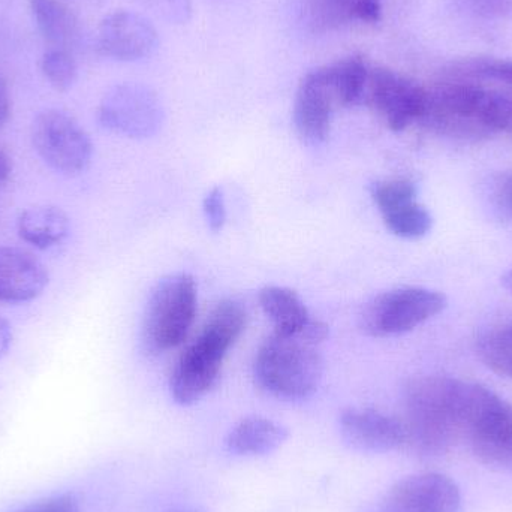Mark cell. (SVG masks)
Masks as SVG:
<instances>
[{
  "label": "cell",
  "mask_w": 512,
  "mask_h": 512,
  "mask_svg": "<svg viewBox=\"0 0 512 512\" xmlns=\"http://www.w3.org/2000/svg\"><path fill=\"white\" fill-rule=\"evenodd\" d=\"M423 125L463 140L512 135V90L442 74L427 87Z\"/></svg>",
  "instance_id": "1"
},
{
  "label": "cell",
  "mask_w": 512,
  "mask_h": 512,
  "mask_svg": "<svg viewBox=\"0 0 512 512\" xmlns=\"http://www.w3.org/2000/svg\"><path fill=\"white\" fill-rule=\"evenodd\" d=\"M370 63L349 56L307 72L298 86L294 123L298 135L309 146H319L330 137L337 108L363 105Z\"/></svg>",
  "instance_id": "2"
},
{
  "label": "cell",
  "mask_w": 512,
  "mask_h": 512,
  "mask_svg": "<svg viewBox=\"0 0 512 512\" xmlns=\"http://www.w3.org/2000/svg\"><path fill=\"white\" fill-rule=\"evenodd\" d=\"M246 325L248 312L239 301L224 300L213 309L171 373V396L179 405H194L215 387L228 351L236 345Z\"/></svg>",
  "instance_id": "3"
},
{
  "label": "cell",
  "mask_w": 512,
  "mask_h": 512,
  "mask_svg": "<svg viewBox=\"0 0 512 512\" xmlns=\"http://www.w3.org/2000/svg\"><path fill=\"white\" fill-rule=\"evenodd\" d=\"M466 382L448 376H420L403 394L408 448L417 453H445L462 438Z\"/></svg>",
  "instance_id": "4"
},
{
  "label": "cell",
  "mask_w": 512,
  "mask_h": 512,
  "mask_svg": "<svg viewBox=\"0 0 512 512\" xmlns=\"http://www.w3.org/2000/svg\"><path fill=\"white\" fill-rule=\"evenodd\" d=\"M328 325L316 319L306 334L273 333L256 352L254 373L262 390L282 400H304L321 384L324 361L319 345Z\"/></svg>",
  "instance_id": "5"
},
{
  "label": "cell",
  "mask_w": 512,
  "mask_h": 512,
  "mask_svg": "<svg viewBox=\"0 0 512 512\" xmlns=\"http://www.w3.org/2000/svg\"><path fill=\"white\" fill-rule=\"evenodd\" d=\"M197 310L198 289L191 274L176 273L162 279L144 312V351L155 357L182 345L194 325Z\"/></svg>",
  "instance_id": "6"
},
{
  "label": "cell",
  "mask_w": 512,
  "mask_h": 512,
  "mask_svg": "<svg viewBox=\"0 0 512 512\" xmlns=\"http://www.w3.org/2000/svg\"><path fill=\"white\" fill-rule=\"evenodd\" d=\"M462 438L490 466L512 469V406L484 385L466 382Z\"/></svg>",
  "instance_id": "7"
},
{
  "label": "cell",
  "mask_w": 512,
  "mask_h": 512,
  "mask_svg": "<svg viewBox=\"0 0 512 512\" xmlns=\"http://www.w3.org/2000/svg\"><path fill=\"white\" fill-rule=\"evenodd\" d=\"M445 306V295L433 289L420 286L391 289L366 304L360 316L361 330L372 337L399 336L439 315Z\"/></svg>",
  "instance_id": "8"
},
{
  "label": "cell",
  "mask_w": 512,
  "mask_h": 512,
  "mask_svg": "<svg viewBox=\"0 0 512 512\" xmlns=\"http://www.w3.org/2000/svg\"><path fill=\"white\" fill-rule=\"evenodd\" d=\"M32 143L57 173L77 176L92 161L93 144L83 126L65 111L45 110L33 119Z\"/></svg>",
  "instance_id": "9"
},
{
  "label": "cell",
  "mask_w": 512,
  "mask_h": 512,
  "mask_svg": "<svg viewBox=\"0 0 512 512\" xmlns=\"http://www.w3.org/2000/svg\"><path fill=\"white\" fill-rule=\"evenodd\" d=\"M363 105L375 111L391 131L402 132L423 120L427 87L393 69L370 65Z\"/></svg>",
  "instance_id": "10"
},
{
  "label": "cell",
  "mask_w": 512,
  "mask_h": 512,
  "mask_svg": "<svg viewBox=\"0 0 512 512\" xmlns=\"http://www.w3.org/2000/svg\"><path fill=\"white\" fill-rule=\"evenodd\" d=\"M162 120L161 101L143 84H117L99 102V125L123 137L137 140L152 137L161 128Z\"/></svg>",
  "instance_id": "11"
},
{
  "label": "cell",
  "mask_w": 512,
  "mask_h": 512,
  "mask_svg": "<svg viewBox=\"0 0 512 512\" xmlns=\"http://www.w3.org/2000/svg\"><path fill=\"white\" fill-rule=\"evenodd\" d=\"M95 44L101 56L129 63L152 56L159 38L153 24L143 15L120 9L102 18Z\"/></svg>",
  "instance_id": "12"
},
{
  "label": "cell",
  "mask_w": 512,
  "mask_h": 512,
  "mask_svg": "<svg viewBox=\"0 0 512 512\" xmlns=\"http://www.w3.org/2000/svg\"><path fill=\"white\" fill-rule=\"evenodd\" d=\"M372 198L381 212L385 227L400 239L417 240L432 230V216L417 201V188L411 180L393 179L375 183Z\"/></svg>",
  "instance_id": "13"
},
{
  "label": "cell",
  "mask_w": 512,
  "mask_h": 512,
  "mask_svg": "<svg viewBox=\"0 0 512 512\" xmlns=\"http://www.w3.org/2000/svg\"><path fill=\"white\" fill-rule=\"evenodd\" d=\"M385 504L388 512H459L462 495L447 475L424 472L394 484Z\"/></svg>",
  "instance_id": "14"
},
{
  "label": "cell",
  "mask_w": 512,
  "mask_h": 512,
  "mask_svg": "<svg viewBox=\"0 0 512 512\" xmlns=\"http://www.w3.org/2000/svg\"><path fill=\"white\" fill-rule=\"evenodd\" d=\"M340 433L349 447L369 453H388L408 447L403 420L376 409H346L340 415Z\"/></svg>",
  "instance_id": "15"
},
{
  "label": "cell",
  "mask_w": 512,
  "mask_h": 512,
  "mask_svg": "<svg viewBox=\"0 0 512 512\" xmlns=\"http://www.w3.org/2000/svg\"><path fill=\"white\" fill-rule=\"evenodd\" d=\"M47 283V268L35 255L20 248H0V301L35 300Z\"/></svg>",
  "instance_id": "16"
},
{
  "label": "cell",
  "mask_w": 512,
  "mask_h": 512,
  "mask_svg": "<svg viewBox=\"0 0 512 512\" xmlns=\"http://www.w3.org/2000/svg\"><path fill=\"white\" fill-rule=\"evenodd\" d=\"M259 304L274 325V333L295 336L306 334L312 318L300 295L285 286H265L259 291Z\"/></svg>",
  "instance_id": "17"
},
{
  "label": "cell",
  "mask_w": 512,
  "mask_h": 512,
  "mask_svg": "<svg viewBox=\"0 0 512 512\" xmlns=\"http://www.w3.org/2000/svg\"><path fill=\"white\" fill-rule=\"evenodd\" d=\"M36 29L50 47L74 48L81 38V23L63 0H27Z\"/></svg>",
  "instance_id": "18"
},
{
  "label": "cell",
  "mask_w": 512,
  "mask_h": 512,
  "mask_svg": "<svg viewBox=\"0 0 512 512\" xmlns=\"http://www.w3.org/2000/svg\"><path fill=\"white\" fill-rule=\"evenodd\" d=\"M288 439L282 424L264 417H248L240 421L228 435L227 450L234 456L256 457L276 451Z\"/></svg>",
  "instance_id": "19"
},
{
  "label": "cell",
  "mask_w": 512,
  "mask_h": 512,
  "mask_svg": "<svg viewBox=\"0 0 512 512\" xmlns=\"http://www.w3.org/2000/svg\"><path fill=\"white\" fill-rule=\"evenodd\" d=\"M18 234L33 248L47 251L62 245L69 236V219L57 207L41 206L21 213L17 222Z\"/></svg>",
  "instance_id": "20"
},
{
  "label": "cell",
  "mask_w": 512,
  "mask_h": 512,
  "mask_svg": "<svg viewBox=\"0 0 512 512\" xmlns=\"http://www.w3.org/2000/svg\"><path fill=\"white\" fill-rule=\"evenodd\" d=\"M313 23L324 29L381 20L382 0H309Z\"/></svg>",
  "instance_id": "21"
},
{
  "label": "cell",
  "mask_w": 512,
  "mask_h": 512,
  "mask_svg": "<svg viewBox=\"0 0 512 512\" xmlns=\"http://www.w3.org/2000/svg\"><path fill=\"white\" fill-rule=\"evenodd\" d=\"M39 71L57 92H68L78 80L77 59L68 48H47L39 59Z\"/></svg>",
  "instance_id": "22"
},
{
  "label": "cell",
  "mask_w": 512,
  "mask_h": 512,
  "mask_svg": "<svg viewBox=\"0 0 512 512\" xmlns=\"http://www.w3.org/2000/svg\"><path fill=\"white\" fill-rule=\"evenodd\" d=\"M478 354L493 372L512 378V322L487 333L480 340Z\"/></svg>",
  "instance_id": "23"
},
{
  "label": "cell",
  "mask_w": 512,
  "mask_h": 512,
  "mask_svg": "<svg viewBox=\"0 0 512 512\" xmlns=\"http://www.w3.org/2000/svg\"><path fill=\"white\" fill-rule=\"evenodd\" d=\"M204 215L213 233L224 230L227 224V204L221 188H213L204 198Z\"/></svg>",
  "instance_id": "24"
},
{
  "label": "cell",
  "mask_w": 512,
  "mask_h": 512,
  "mask_svg": "<svg viewBox=\"0 0 512 512\" xmlns=\"http://www.w3.org/2000/svg\"><path fill=\"white\" fill-rule=\"evenodd\" d=\"M21 512H80L78 501L72 495L54 496Z\"/></svg>",
  "instance_id": "25"
},
{
  "label": "cell",
  "mask_w": 512,
  "mask_h": 512,
  "mask_svg": "<svg viewBox=\"0 0 512 512\" xmlns=\"http://www.w3.org/2000/svg\"><path fill=\"white\" fill-rule=\"evenodd\" d=\"M496 206L505 216L512 219V171L504 174L496 182L495 191H493Z\"/></svg>",
  "instance_id": "26"
},
{
  "label": "cell",
  "mask_w": 512,
  "mask_h": 512,
  "mask_svg": "<svg viewBox=\"0 0 512 512\" xmlns=\"http://www.w3.org/2000/svg\"><path fill=\"white\" fill-rule=\"evenodd\" d=\"M11 111V92H9V86L5 78L0 75V128H3L5 123L8 122L9 117H11Z\"/></svg>",
  "instance_id": "27"
},
{
  "label": "cell",
  "mask_w": 512,
  "mask_h": 512,
  "mask_svg": "<svg viewBox=\"0 0 512 512\" xmlns=\"http://www.w3.org/2000/svg\"><path fill=\"white\" fill-rule=\"evenodd\" d=\"M12 342V330L8 321L0 316V360L5 357Z\"/></svg>",
  "instance_id": "28"
},
{
  "label": "cell",
  "mask_w": 512,
  "mask_h": 512,
  "mask_svg": "<svg viewBox=\"0 0 512 512\" xmlns=\"http://www.w3.org/2000/svg\"><path fill=\"white\" fill-rule=\"evenodd\" d=\"M12 173V162L9 156L0 149V186L5 185L8 182L9 177Z\"/></svg>",
  "instance_id": "29"
},
{
  "label": "cell",
  "mask_w": 512,
  "mask_h": 512,
  "mask_svg": "<svg viewBox=\"0 0 512 512\" xmlns=\"http://www.w3.org/2000/svg\"><path fill=\"white\" fill-rule=\"evenodd\" d=\"M502 283H504L505 289H508L512 294V270L502 277Z\"/></svg>",
  "instance_id": "30"
},
{
  "label": "cell",
  "mask_w": 512,
  "mask_h": 512,
  "mask_svg": "<svg viewBox=\"0 0 512 512\" xmlns=\"http://www.w3.org/2000/svg\"><path fill=\"white\" fill-rule=\"evenodd\" d=\"M171 512H204V511L198 510V508H180V510H174Z\"/></svg>",
  "instance_id": "31"
}]
</instances>
